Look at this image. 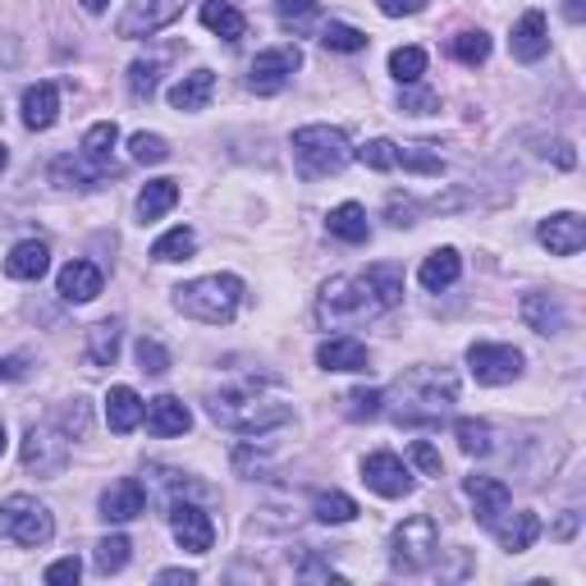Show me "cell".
<instances>
[{"label": "cell", "instance_id": "1", "mask_svg": "<svg viewBox=\"0 0 586 586\" xmlns=\"http://www.w3.org/2000/svg\"><path fill=\"white\" fill-rule=\"evenodd\" d=\"M399 302H404V276L395 266H371L362 276H335L317 298V317L326 326L344 330V326L371 321Z\"/></svg>", "mask_w": 586, "mask_h": 586}, {"label": "cell", "instance_id": "2", "mask_svg": "<svg viewBox=\"0 0 586 586\" xmlns=\"http://www.w3.org/2000/svg\"><path fill=\"white\" fill-rule=\"evenodd\" d=\"M207 413H211L216 426H225V431H234V436H266V431H276V426H285L294 417V404L280 395V389L252 380V385H234V389L211 395Z\"/></svg>", "mask_w": 586, "mask_h": 586}, {"label": "cell", "instance_id": "3", "mask_svg": "<svg viewBox=\"0 0 586 586\" xmlns=\"http://www.w3.org/2000/svg\"><path fill=\"white\" fill-rule=\"evenodd\" d=\"M458 399V380L440 367H417L395 385V421L399 426H436Z\"/></svg>", "mask_w": 586, "mask_h": 586}, {"label": "cell", "instance_id": "4", "mask_svg": "<svg viewBox=\"0 0 586 586\" xmlns=\"http://www.w3.org/2000/svg\"><path fill=\"white\" fill-rule=\"evenodd\" d=\"M239 302H244L239 276H202V280H188L175 289V307L202 326H229L239 317Z\"/></svg>", "mask_w": 586, "mask_h": 586}, {"label": "cell", "instance_id": "5", "mask_svg": "<svg viewBox=\"0 0 586 586\" xmlns=\"http://www.w3.org/2000/svg\"><path fill=\"white\" fill-rule=\"evenodd\" d=\"M294 156H298L302 175L321 179V175H339L348 161H354V147H348V138L330 125H307L294 133Z\"/></svg>", "mask_w": 586, "mask_h": 586}, {"label": "cell", "instance_id": "6", "mask_svg": "<svg viewBox=\"0 0 586 586\" xmlns=\"http://www.w3.org/2000/svg\"><path fill=\"white\" fill-rule=\"evenodd\" d=\"M440 555V527L436 518L426 514H413L395 527V536H389V564H395L399 573H421L431 568Z\"/></svg>", "mask_w": 586, "mask_h": 586}, {"label": "cell", "instance_id": "7", "mask_svg": "<svg viewBox=\"0 0 586 586\" xmlns=\"http://www.w3.org/2000/svg\"><path fill=\"white\" fill-rule=\"evenodd\" d=\"M0 536L23 545V550H37V545H47L56 536V518L42 499L32 495H10L0 504Z\"/></svg>", "mask_w": 586, "mask_h": 586}, {"label": "cell", "instance_id": "8", "mask_svg": "<svg viewBox=\"0 0 586 586\" xmlns=\"http://www.w3.org/2000/svg\"><path fill=\"white\" fill-rule=\"evenodd\" d=\"M19 458H23V473H32V477H60L69 467V436L51 421L28 426Z\"/></svg>", "mask_w": 586, "mask_h": 586}, {"label": "cell", "instance_id": "9", "mask_svg": "<svg viewBox=\"0 0 586 586\" xmlns=\"http://www.w3.org/2000/svg\"><path fill=\"white\" fill-rule=\"evenodd\" d=\"M467 371L481 385H509L523 376V354L514 344H473L467 348Z\"/></svg>", "mask_w": 586, "mask_h": 586}, {"label": "cell", "instance_id": "10", "mask_svg": "<svg viewBox=\"0 0 586 586\" xmlns=\"http://www.w3.org/2000/svg\"><path fill=\"white\" fill-rule=\"evenodd\" d=\"M170 532L179 540V550H188V555H211V545H216L211 514L202 509V504H188V499L170 504Z\"/></svg>", "mask_w": 586, "mask_h": 586}, {"label": "cell", "instance_id": "11", "mask_svg": "<svg viewBox=\"0 0 586 586\" xmlns=\"http://www.w3.org/2000/svg\"><path fill=\"white\" fill-rule=\"evenodd\" d=\"M188 0H129V10L120 14V23H115V32L120 37H151L170 28L179 14H183Z\"/></svg>", "mask_w": 586, "mask_h": 586}, {"label": "cell", "instance_id": "12", "mask_svg": "<svg viewBox=\"0 0 586 586\" xmlns=\"http://www.w3.org/2000/svg\"><path fill=\"white\" fill-rule=\"evenodd\" d=\"M362 481H367L376 495H385V499L413 495V473L404 467V458L389 454V449H376V454L362 458Z\"/></svg>", "mask_w": 586, "mask_h": 586}, {"label": "cell", "instance_id": "13", "mask_svg": "<svg viewBox=\"0 0 586 586\" xmlns=\"http://www.w3.org/2000/svg\"><path fill=\"white\" fill-rule=\"evenodd\" d=\"M302 64V51L298 47H276V51H261L252 64H248V88L261 92V97H276L285 83H289V73Z\"/></svg>", "mask_w": 586, "mask_h": 586}, {"label": "cell", "instance_id": "14", "mask_svg": "<svg viewBox=\"0 0 586 586\" xmlns=\"http://www.w3.org/2000/svg\"><path fill=\"white\" fill-rule=\"evenodd\" d=\"M142 509H147V486L138 477L110 481L106 495H101V518L106 523H133V518H142Z\"/></svg>", "mask_w": 586, "mask_h": 586}, {"label": "cell", "instance_id": "15", "mask_svg": "<svg viewBox=\"0 0 586 586\" xmlns=\"http://www.w3.org/2000/svg\"><path fill=\"white\" fill-rule=\"evenodd\" d=\"M536 239L550 248L555 257H573V252L586 248V220H582L577 211H559V216H550V220H540Z\"/></svg>", "mask_w": 586, "mask_h": 586}, {"label": "cell", "instance_id": "16", "mask_svg": "<svg viewBox=\"0 0 586 586\" xmlns=\"http://www.w3.org/2000/svg\"><path fill=\"white\" fill-rule=\"evenodd\" d=\"M509 51H514V60H523V64H536L545 51H550V28H545V14H540V10H527V14L514 23Z\"/></svg>", "mask_w": 586, "mask_h": 586}, {"label": "cell", "instance_id": "17", "mask_svg": "<svg viewBox=\"0 0 586 586\" xmlns=\"http://www.w3.org/2000/svg\"><path fill=\"white\" fill-rule=\"evenodd\" d=\"M463 490L473 495L477 518H481L486 527H495V518H504V514H509V504H514V490L504 486L499 477H467Z\"/></svg>", "mask_w": 586, "mask_h": 586}, {"label": "cell", "instance_id": "18", "mask_svg": "<svg viewBox=\"0 0 586 586\" xmlns=\"http://www.w3.org/2000/svg\"><path fill=\"white\" fill-rule=\"evenodd\" d=\"M523 321H527V330H536V335H559V330H568V311H564V302H559V294H527L523 298Z\"/></svg>", "mask_w": 586, "mask_h": 586}, {"label": "cell", "instance_id": "19", "mask_svg": "<svg viewBox=\"0 0 586 586\" xmlns=\"http://www.w3.org/2000/svg\"><path fill=\"white\" fill-rule=\"evenodd\" d=\"M317 362L326 371H367L371 367V354H367V344L354 339V335H335L317 348Z\"/></svg>", "mask_w": 586, "mask_h": 586}, {"label": "cell", "instance_id": "20", "mask_svg": "<svg viewBox=\"0 0 586 586\" xmlns=\"http://www.w3.org/2000/svg\"><path fill=\"white\" fill-rule=\"evenodd\" d=\"M142 417H147V431H151V436H161V440H170V436H183L188 426H192V413H188V404H183V399H175V395L151 399Z\"/></svg>", "mask_w": 586, "mask_h": 586}, {"label": "cell", "instance_id": "21", "mask_svg": "<svg viewBox=\"0 0 586 586\" xmlns=\"http://www.w3.org/2000/svg\"><path fill=\"white\" fill-rule=\"evenodd\" d=\"M60 120V88L56 83H32L23 92V125L32 133H47Z\"/></svg>", "mask_w": 586, "mask_h": 586}, {"label": "cell", "instance_id": "22", "mask_svg": "<svg viewBox=\"0 0 586 586\" xmlns=\"http://www.w3.org/2000/svg\"><path fill=\"white\" fill-rule=\"evenodd\" d=\"M101 266H92V261H69L64 270H60V280H56V289H60V298L64 302H92L97 294H101Z\"/></svg>", "mask_w": 586, "mask_h": 586}, {"label": "cell", "instance_id": "23", "mask_svg": "<svg viewBox=\"0 0 586 586\" xmlns=\"http://www.w3.org/2000/svg\"><path fill=\"white\" fill-rule=\"evenodd\" d=\"M51 183L69 192H92L101 188V166H92L88 156H56L51 161Z\"/></svg>", "mask_w": 586, "mask_h": 586}, {"label": "cell", "instance_id": "24", "mask_svg": "<svg viewBox=\"0 0 586 586\" xmlns=\"http://www.w3.org/2000/svg\"><path fill=\"white\" fill-rule=\"evenodd\" d=\"M142 413H147V408H142V399L133 395L129 385H115L110 395H106V426H110L115 436L138 431V426H142Z\"/></svg>", "mask_w": 586, "mask_h": 586}, {"label": "cell", "instance_id": "25", "mask_svg": "<svg viewBox=\"0 0 586 586\" xmlns=\"http://www.w3.org/2000/svg\"><path fill=\"white\" fill-rule=\"evenodd\" d=\"M47 266H51V248H47L42 239H23V244H14L10 257H6V276H10V280H42Z\"/></svg>", "mask_w": 586, "mask_h": 586}, {"label": "cell", "instance_id": "26", "mask_svg": "<svg viewBox=\"0 0 586 586\" xmlns=\"http://www.w3.org/2000/svg\"><path fill=\"white\" fill-rule=\"evenodd\" d=\"M495 536H499V545L509 555H523V550H532L536 545V536H540V518L536 514H504V518H495V527H490Z\"/></svg>", "mask_w": 586, "mask_h": 586}, {"label": "cell", "instance_id": "27", "mask_svg": "<svg viewBox=\"0 0 586 586\" xmlns=\"http://www.w3.org/2000/svg\"><path fill=\"white\" fill-rule=\"evenodd\" d=\"M458 276H463V257H458V248H436L431 257L421 261V270H417L421 289H431V294L458 285Z\"/></svg>", "mask_w": 586, "mask_h": 586}, {"label": "cell", "instance_id": "28", "mask_svg": "<svg viewBox=\"0 0 586 586\" xmlns=\"http://www.w3.org/2000/svg\"><path fill=\"white\" fill-rule=\"evenodd\" d=\"M211 92H216V73L211 69H192L170 88V106L175 110H207Z\"/></svg>", "mask_w": 586, "mask_h": 586}, {"label": "cell", "instance_id": "29", "mask_svg": "<svg viewBox=\"0 0 586 586\" xmlns=\"http://www.w3.org/2000/svg\"><path fill=\"white\" fill-rule=\"evenodd\" d=\"M326 229L335 234V239H344V244H367V239H371L367 211H362L358 202H344V207H335V211L326 216Z\"/></svg>", "mask_w": 586, "mask_h": 586}, {"label": "cell", "instance_id": "30", "mask_svg": "<svg viewBox=\"0 0 586 586\" xmlns=\"http://www.w3.org/2000/svg\"><path fill=\"white\" fill-rule=\"evenodd\" d=\"M202 23L216 37H225V42H244V37H248V19L234 10L229 0H207V6H202Z\"/></svg>", "mask_w": 586, "mask_h": 586}, {"label": "cell", "instance_id": "31", "mask_svg": "<svg viewBox=\"0 0 586 586\" xmlns=\"http://www.w3.org/2000/svg\"><path fill=\"white\" fill-rule=\"evenodd\" d=\"M175 202H179V183H175V179H151V183L138 192V220H142V225L161 220Z\"/></svg>", "mask_w": 586, "mask_h": 586}, {"label": "cell", "instance_id": "32", "mask_svg": "<svg viewBox=\"0 0 586 586\" xmlns=\"http://www.w3.org/2000/svg\"><path fill=\"white\" fill-rule=\"evenodd\" d=\"M120 339H125L120 321H97L88 330V362L92 367H115V358H120Z\"/></svg>", "mask_w": 586, "mask_h": 586}, {"label": "cell", "instance_id": "33", "mask_svg": "<svg viewBox=\"0 0 586 586\" xmlns=\"http://www.w3.org/2000/svg\"><path fill=\"white\" fill-rule=\"evenodd\" d=\"M454 436H458V449H463V454H473V458H481V454L495 449L490 421H477V417H458V421H454Z\"/></svg>", "mask_w": 586, "mask_h": 586}, {"label": "cell", "instance_id": "34", "mask_svg": "<svg viewBox=\"0 0 586 586\" xmlns=\"http://www.w3.org/2000/svg\"><path fill=\"white\" fill-rule=\"evenodd\" d=\"M192 248H198V234L188 225H175L170 234H161V239L151 244V261H183V257H192Z\"/></svg>", "mask_w": 586, "mask_h": 586}, {"label": "cell", "instance_id": "35", "mask_svg": "<svg viewBox=\"0 0 586 586\" xmlns=\"http://www.w3.org/2000/svg\"><path fill=\"white\" fill-rule=\"evenodd\" d=\"M115 142H120V129H115V120H101L83 133V156L92 166H110V156H115Z\"/></svg>", "mask_w": 586, "mask_h": 586}, {"label": "cell", "instance_id": "36", "mask_svg": "<svg viewBox=\"0 0 586 586\" xmlns=\"http://www.w3.org/2000/svg\"><path fill=\"white\" fill-rule=\"evenodd\" d=\"M367 42H371V37L362 32V28H354V23H326L321 28V47L326 51H344V56H354V51H367Z\"/></svg>", "mask_w": 586, "mask_h": 586}, {"label": "cell", "instance_id": "37", "mask_svg": "<svg viewBox=\"0 0 586 586\" xmlns=\"http://www.w3.org/2000/svg\"><path fill=\"white\" fill-rule=\"evenodd\" d=\"M449 51H454V60L458 64H486L490 60V37L481 32V28H467V32H458L454 42H449Z\"/></svg>", "mask_w": 586, "mask_h": 586}, {"label": "cell", "instance_id": "38", "mask_svg": "<svg viewBox=\"0 0 586 586\" xmlns=\"http://www.w3.org/2000/svg\"><path fill=\"white\" fill-rule=\"evenodd\" d=\"M311 514H317L321 523H354L358 518V504L354 499H348V495H339V490H321L317 495V504H311Z\"/></svg>", "mask_w": 586, "mask_h": 586}, {"label": "cell", "instance_id": "39", "mask_svg": "<svg viewBox=\"0 0 586 586\" xmlns=\"http://www.w3.org/2000/svg\"><path fill=\"white\" fill-rule=\"evenodd\" d=\"M129 536H106V540H97V555H92V564H97V573H120L125 564H129Z\"/></svg>", "mask_w": 586, "mask_h": 586}, {"label": "cell", "instance_id": "40", "mask_svg": "<svg viewBox=\"0 0 586 586\" xmlns=\"http://www.w3.org/2000/svg\"><path fill=\"white\" fill-rule=\"evenodd\" d=\"M389 73H395L404 88L417 83V78L426 73V51H421V47H399L395 56H389Z\"/></svg>", "mask_w": 586, "mask_h": 586}, {"label": "cell", "instance_id": "41", "mask_svg": "<svg viewBox=\"0 0 586 586\" xmlns=\"http://www.w3.org/2000/svg\"><path fill=\"white\" fill-rule=\"evenodd\" d=\"M156 88H161V64H151V60H133L129 64V92L138 101H151Z\"/></svg>", "mask_w": 586, "mask_h": 586}, {"label": "cell", "instance_id": "42", "mask_svg": "<svg viewBox=\"0 0 586 586\" xmlns=\"http://www.w3.org/2000/svg\"><path fill=\"white\" fill-rule=\"evenodd\" d=\"M129 151H133V161H142V166L170 161V142H166L161 133H133V138H129Z\"/></svg>", "mask_w": 586, "mask_h": 586}, {"label": "cell", "instance_id": "43", "mask_svg": "<svg viewBox=\"0 0 586 586\" xmlns=\"http://www.w3.org/2000/svg\"><path fill=\"white\" fill-rule=\"evenodd\" d=\"M358 161L367 166V170H399V142H389V138H376V142H367L362 151H358Z\"/></svg>", "mask_w": 586, "mask_h": 586}, {"label": "cell", "instance_id": "44", "mask_svg": "<svg viewBox=\"0 0 586 586\" xmlns=\"http://www.w3.org/2000/svg\"><path fill=\"white\" fill-rule=\"evenodd\" d=\"M276 14L289 32H307L311 19H317V0H276Z\"/></svg>", "mask_w": 586, "mask_h": 586}, {"label": "cell", "instance_id": "45", "mask_svg": "<svg viewBox=\"0 0 586 586\" xmlns=\"http://www.w3.org/2000/svg\"><path fill=\"white\" fill-rule=\"evenodd\" d=\"M138 367L147 371V376H166L170 371V354H166V344L161 339H138Z\"/></svg>", "mask_w": 586, "mask_h": 586}, {"label": "cell", "instance_id": "46", "mask_svg": "<svg viewBox=\"0 0 586 586\" xmlns=\"http://www.w3.org/2000/svg\"><path fill=\"white\" fill-rule=\"evenodd\" d=\"M399 170H417V175H440L445 161L436 151H426V147H399Z\"/></svg>", "mask_w": 586, "mask_h": 586}, {"label": "cell", "instance_id": "47", "mask_svg": "<svg viewBox=\"0 0 586 586\" xmlns=\"http://www.w3.org/2000/svg\"><path fill=\"white\" fill-rule=\"evenodd\" d=\"M408 454H413V463L421 467V477H440V473H445L440 449H436L431 440H413V449H408Z\"/></svg>", "mask_w": 586, "mask_h": 586}, {"label": "cell", "instance_id": "48", "mask_svg": "<svg viewBox=\"0 0 586 586\" xmlns=\"http://www.w3.org/2000/svg\"><path fill=\"white\" fill-rule=\"evenodd\" d=\"M344 404H348V417H376L380 404H385V395H380V389H354Z\"/></svg>", "mask_w": 586, "mask_h": 586}, {"label": "cell", "instance_id": "49", "mask_svg": "<svg viewBox=\"0 0 586 586\" xmlns=\"http://www.w3.org/2000/svg\"><path fill=\"white\" fill-rule=\"evenodd\" d=\"M436 106H440V97H436L431 88H413V83H408V92L399 97V110H408V115H431Z\"/></svg>", "mask_w": 586, "mask_h": 586}, {"label": "cell", "instance_id": "50", "mask_svg": "<svg viewBox=\"0 0 586 586\" xmlns=\"http://www.w3.org/2000/svg\"><path fill=\"white\" fill-rule=\"evenodd\" d=\"M540 156H545V161H555L559 170H573V166H577V151H573V142H564V138L540 142Z\"/></svg>", "mask_w": 586, "mask_h": 586}, {"label": "cell", "instance_id": "51", "mask_svg": "<svg viewBox=\"0 0 586 586\" xmlns=\"http://www.w3.org/2000/svg\"><path fill=\"white\" fill-rule=\"evenodd\" d=\"M78 577H83V564H78L73 555H69V559H56V564L47 568V582H51V586H69V582H78Z\"/></svg>", "mask_w": 586, "mask_h": 586}, {"label": "cell", "instance_id": "52", "mask_svg": "<svg viewBox=\"0 0 586 586\" xmlns=\"http://www.w3.org/2000/svg\"><path fill=\"white\" fill-rule=\"evenodd\" d=\"M413 216H417V202H413V198H389V225L408 229V225H417Z\"/></svg>", "mask_w": 586, "mask_h": 586}, {"label": "cell", "instance_id": "53", "mask_svg": "<svg viewBox=\"0 0 586 586\" xmlns=\"http://www.w3.org/2000/svg\"><path fill=\"white\" fill-rule=\"evenodd\" d=\"M376 6H380V14H389V19H404V14H421L426 0H376Z\"/></svg>", "mask_w": 586, "mask_h": 586}, {"label": "cell", "instance_id": "54", "mask_svg": "<svg viewBox=\"0 0 586 586\" xmlns=\"http://www.w3.org/2000/svg\"><path fill=\"white\" fill-rule=\"evenodd\" d=\"M298 577H326V582H339V573H335L330 564H321L317 555H307V564L298 568Z\"/></svg>", "mask_w": 586, "mask_h": 586}, {"label": "cell", "instance_id": "55", "mask_svg": "<svg viewBox=\"0 0 586 586\" xmlns=\"http://www.w3.org/2000/svg\"><path fill=\"white\" fill-rule=\"evenodd\" d=\"M156 582H166V586H192V582H198V573H188V568H166V573H156Z\"/></svg>", "mask_w": 586, "mask_h": 586}, {"label": "cell", "instance_id": "56", "mask_svg": "<svg viewBox=\"0 0 586 586\" xmlns=\"http://www.w3.org/2000/svg\"><path fill=\"white\" fill-rule=\"evenodd\" d=\"M573 532H577V514H564V518H559V527H555V536H564V540H568Z\"/></svg>", "mask_w": 586, "mask_h": 586}, {"label": "cell", "instance_id": "57", "mask_svg": "<svg viewBox=\"0 0 586 586\" xmlns=\"http://www.w3.org/2000/svg\"><path fill=\"white\" fill-rule=\"evenodd\" d=\"M564 14H568L573 23H582V14H586V6H582V0H564Z\"/></svg>", "mask_w": 586, "mask_h": 586}, {"label": "cell", "instance_id": "58", "mask_svg": "<svg viewBox=\"0 0 586 586\" xmlns=\"http://www.w3.org/2000/svg\"><path fill=\"white\" fill-rule=\"evenodd\" d=\"M0 376H23V367H19V358H10V362H0Z\"/></svg>", "mask_w": 586, "mask_h": 586}, {"label": "cell", "instance_id": "59", "mask_svg": "<svg viewBox=\"0 0 586 586\" xmlns=\"http://www.w3.org/2000/svg\"><path fill=\"white\" fill-rule=\"evenodd\" d=\"M106 6H110V0H83V10H88V14H101Z\"/></svg>", "mask_w": 586, "mask_h": 586}, {"label": "cell", "instance_id": "60", "mask_svg": "<svg viewBox=\"0 0 586 586\" xmlns=\"http://www.w3.org/2000/svg\"><path fill=\"white\" fill-rule=\"evenodd\" d=\"M10 166V151H6V142H0V170H6Z\"/></svg>", "mask_w": 586, "mask_h": 586}, {"label": "cell", "instance_id": "61", "mask_svg": "<svg viewBox=\"0 0 586 586\" xmlns=\"http://www.w3.org/2000/svg\"><path fill=\"white\" fill-rule=\"evenodd\" d=\"M0 454H6V421H0Z\"/></svg>", "mask_w": 586, "mask_h": 586}]
</instances>
